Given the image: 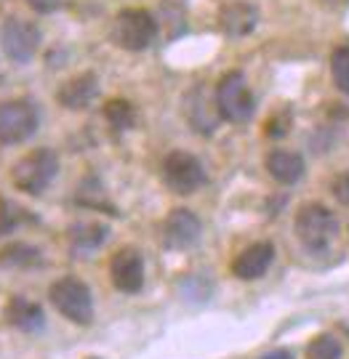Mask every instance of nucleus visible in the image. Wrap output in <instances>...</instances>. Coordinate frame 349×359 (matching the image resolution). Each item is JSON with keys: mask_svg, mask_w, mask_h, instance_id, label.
Wrapping results in <instances>:
<instances>
[{"mask_svg": "<svg viewBox=\"0 0 349 359\" xmlns=\"http://www.w3.org/2000/svg\"><path fill=\"white\" fill-rule=\"evenodd\" d=\"M264 168L272 179L277 184H298L304 179V157L298 152H291V149H272L264 160Z\"/></svg>", "mask_w": 349, "mask_h": 359, "instance_id": "obj_12", "label": "nucleus"}, {"mask_svg": "<svg viewBox=\"0 0 349 359\" xmlns=\"http://www.w3.org/2000/svg\"><path fill=\"white\" fill-rule=\"evenodd\" d=\"M40 264V250L25 243H11L0 250V266H35Z\"/></svg>", "mask_w": 349, "mask_h": 359, "instance_id": "obj_18", "label": "nucleus"}, {"mask_svg": "<svg viewBox=\"0 0 349 359\" xmlns=\"http://www.w3.org/2000/svg\"><path fill=\"white\" fill-rule=\"evenodd\" d=\"M19 216H25V210L16 203H11L8 197H0V234H11L22 221Z\"/></svg>", "mask_w": 349, "mask_h": 359, "instance_id": "obj_22", "label": "nucleus"}, {"mask_svg": "<svg viewBox=\"0 0 349 359\" xmlns=\"http://www.w3.org/2000/svg\"><path fill=\"white\" fill-rule=\"evenodd\" d=\"M38 130V109L29 102L11 99L0 102V144L13 147V144L27 142Z\"/></svg>", "mask_w": 349, "mask_h": 359, "instance_id": "obj_7", "label": "nucleus"}, {"mask_svg": "<svg viewBox=\"0 0 349 359\" xmlns=\"http://www.w3.org/2000/svg\"><path fill=\"white\" fill-rule=\"evenodd\" d=\"M0 43L11 62H29L40 46V32L25 19H8L0 29Z\"/></svg>", "mask_w": 349, "mask_h": 359, "instance_id": "obj_9", "label": "nucleus"}, {"mask_svg": "<svg viewBox=\"0 0 349 359\" xmlns=\"http://www.w3.org/2000/svg\"><path fill=\"white\" fill-rule=\"evenodd\" d=\"M3 317L11 327L22 330V333H38L43 327V322H46L43 309L38 304H32V301H27V298H22V295H13L11 301L6 304Z\"/></svg>", "mask_w": 349, "mask_h": 359, "instance_id": "obj_13", "label": "nucleus"}, {"mask_svg": "<svg viewBox=\"0 0 349 359\" xmlns=\"http://www.w3.org/2000/svg\"><path fill=\"white\" fill-rule=\"evenodd\" d=\"M163 181L171 192L192 194L206 184V168L192 152L173 149L163 160Z\"/></svg>", "mask_w": 349, "mask_h": 359, "instance_id": "obj_6", "label": "nucleus"}, {"mask_svg": "<svg viewBox=\"0 0 349 359\" xmlns=\"http://www.w3.org/2000/svg\"><path fill=\"white\" fill-rule=\"evenodd\" d=\"M334 194H336L344 205H349V173H341V176L334 181Z\"/></svg>", "mask_w": 349, "mask_h": 359, "instance_id": "obj_23", "label": "nucleus"}, {"mask_svg": "<svg viewBox=\"0 0 349 359\" xmlns=\"http://www.w3.org/2000/svg\"><path fill=\"white\" fill-rule=\"evenodd\" d=\"M331 77L344 96H349V46H338L331 56Z\"/></svg>", "mask_w": 349, "mask_h": 359, "instance_id": "obj_20", "label": "nucleus"}, {"mask_svg": "<svg viewBox=\"0 0 349 359\" xmlns=\"http://www.w3.org/2000/svg\"><path fill=\"white\" fill-rule=\"evenodd\" d=\"M48 301L53 309L75 325H88L93 320V295L88 285L78 277H62L48 287Z\"/></svg>", "mask_w": 349, "mask_h": 359, "instance_id": "obj_3", "label": "nucleus"}, {"mask_svg": "<svg viewBox=\"0 0 349 359\" xmlns=\"http://www.w3.org/2000/svg\"><path fill=\"white\" fill-rule=\"evenodd\" d=\"M275 261V245L272 243H253L251 248H246L240 256L232 261V274L237 280H259L267 274V269Z\"/></svg>", "mask_w": 349, "mask_h": 359, "instance_id": "obj_11", "label": "nucleus"}, {"mask_svg": "<svg viewBox=\"0 0 349 359\" xmlns=\"http://www.w3.org/2000/svg\"><path fill=\"white\" fill-rule=\"evenodd\" d=\"M219 109H216V104L211 107L208 99L200 93V90H195L192 96H190V102H187V120H190V126H192L197 133H203V136H211L213 128H216V120H219Z\"/></svg>", "mask_w": 349, "mask_h": 359, "instance_id": "obj_16", "label": "nucleus"}, {"mask_svg": "<svg viewBox=\"0 0 349 359\" xmlns=\"http://www.w3.org/2000/svg\"><path fill=\"white\" fill-rule=\"evenodd\" d=\"M338 234L336 216L320 203H307L296 213V237L310 256H323Z\"/></svg>", "mask_w": 349, "mask_h": 359, "instance_id": "obj_1", "label": "nucleus"}, {"mask_svg": "<svg viewBox=\"0 0 349 359\" xmlns=\"http://www.w3.org/2000/svg\"><path fill=\"white\" fill-rule=\"evenodd\" d=\"M200 231H203L200 218L187 208H176L163 221V245L169 250H187V248L197 245Z\"/></svg>", "mask_w": 349, "mask_h": 359, "instance_id": "obj_10", "label": "nucleus"}, {"mask_svg": "<svg viewBox=\"0 0 349 359\" xmlns=\"http://www.w3.org/2000/svg\"><path fill=\"white\" fill-rule=\"evenodd\" d=\"M104 117H107V123L115 130H126L133 126L136 112H133V107L126 99H110V102L104 104Z\"/></svg>", "mask_w": 349, "mask_h": 359, "instance_id": "obj_19", "label": "nucleus"}, {"mask_svg": "<svg viewBox=\"0 0 349 359\" xmlns=\"http://www.w3.org/2000/svg\"><path fill=\"white\" fill-rule=\"evenodd\" d=\"M29 3V8L38 13H51L56 11V6H59V0H27Z\"/></svg>", "mask_w": 349, "mask_h": 359, "instance_id": "obj_24", "label": "nucleus"}, {"mask_svg": "<svg viewBox=\"0 0 349 359\" xmlns=\"http://www.w3.org/2000/svg\"><path fill=\"white\" fill-rule=\"evenodd\" d=\"M216 109L230 123H248L253 117L256 102L243 72H227L216 86Z\"/></svg>", "mask_w": 349, "mask_h": 359, "instance_id": "obj_4", "label": "nucleus"}, {"mask_svg": "<svg viewBox=\"0 0 349 359\" xmlns=\"http://www.w3.org/2000/svg\"><path fill=\"white\" fill-rule=\"evenodd\" d=\"M307 359H341V344L336 335L323 333L317 335L307 346Z\"/></svg>", "mask_w": 349, "mask_h": 359, "instance_id": "obj_21", "label": "nucleus"}, {"mask_svg": "<svg viewBox=\"0 0 349 359\" xmlns=\"http://www.w3.org/2000/svg\"><path fill=\"white\" fill-rule=\"evenodd\" d=\"M110 280L115 290L126 295L139 293L144 287V258L136 248H120L110 258Z\"/></svg>", "mask_w": 349, "mask_h": 359, "instance_id": "obj_8", "label": "nucleus"}, {"mask_svg": "<svg viewBox=\"0 0 349 359\" xmlns=\"http://www.w3.org/2000/svg\"><path fill=\"white\" fill-rule=\"evenodd\" d=\"M56 173H59V154L48 147H40V149L27 152L11 168V181L19 192L43 194L53 184Z\"/></svg>", "mask_w": 349, "mask_h": 359, "instance_id": "obj_2", "label": "nucleus"}, {"mask_svg": "<svg viewBox=\"0 0 349 359\" xmlns=\"http://www.w3.org/2000/svg\"><path fill=\"white\" fill-rule=\"evenodd\" d=\"M219 22H221V29H224L227 35H232V38H243V35H248V32H253V29H256L259 11H256V6L237 0V3H230V6H224V8H221Z\"/></svg>", "mask_w": 349, "mask_h": 359, "instance_id": "obj_14", "label": "nucleus"}, {"mask_svg": "<svg viewBox=\"0 0 349 359\" xmlns=\"http://www.w3.org/2000/svg\"><path fill=\"white\" fill-rule=\"evenodd\" d=\"M107 234H110V229H107L104 224L91 221V224L72 226V229H70V240H72V245L80 248V250H93V248H99V245L107 240Z\"/></svg>", "mask_w": 349, "mask_h": 359, "instance_id": "obj_17", "label": "nucleus"}, {"mask_svg": "<svg viewBox=\"0 0 349 359\" xmlns=\"http://www.w3.org/2000/svg\"><path fill=\"white\" fill-rule=\"evenodd\" d=\"M96 90H99V83H96V77L86 72V75H78L72 77V80H67L65 86L59 88L56 93V99L62 107L67 109H86L93 99H96Z\"/></svg>", "mask_w": 349, "mask_h": 359, "instance_id": "obj_15", "label": "nucleus"}, {"mask_svg": "<svg viewBox=\"0 0 349 359\" xmlns=\"http://www.w3.org/2000/svg\"><path fill=\"white\" fill-rule=\"evenodd\" d=\"M157 35V22L152 13L144 8H126L117 13L115 27H112V38L120 48L126 51H144L152 46Z\"/></svg>", "mask_w": 349, "mask_h": 359, "instance_id": "obj_5", "label": "nucleus"}, {"mask_svg": "<svg viewBox=\"0 0 349 359\" xmlns=\"http://www.w3.org/2000/svg\"><path fill=\"white\" fill-rule=\"evenodd\" d=\"M261 359H294V354H291V351H285V348H275V351L264 354Z\"/></svg>", "mask_w": 349, "mask_h": 359, "instance_id": "obj_25", "label": "nucleus"}]
</instances>
